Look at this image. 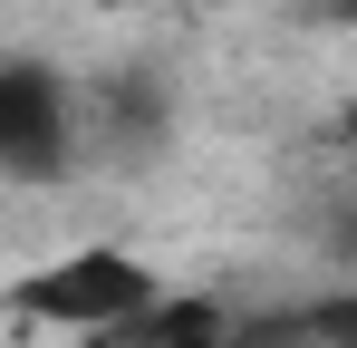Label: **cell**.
I'll list each match as a JSON object with an SVG mask.
<instances>
[{
	"mask_svg": "<svg viewBox=\"0 0 357 348\" xmlns=\"http://www.w3.org/2000/svg\"><path fill=\"white\" fill-rule=\"evenodd\" d=\"M87 145V107L49 58H0V174L10 184H59Z\"/></svg>",
	"mask_w": 357,
	"mask_h": 348,
	"instance_id": "obj_2",
	"label": "cell"
},
{
	"mask_svg": "<svg viewBox=\"0 0 357 348\" xmlns=\"http://www.w3.org/2000/svg\"><path fill=\"white\" fill-rule=\"evenodd\" d=\"M0 300H10L20 319H39V329H68V339H126V329L165 300V281H155V261L126 252V242H68L39 271H20Z\"/></svg>",
	"mask_w": 357,
	"mask_h": 348,
	"instance_id": "obj_1",
	"label": "cell"
},
{
	"mask_svg": "<svg viewBox=\"0 0 357 348\" xmlns=\"http://www.w3.org/2000/svg\"><path fill=\"white\" fill-rule=\"evenodd\" d=\"M338 136H348V145H357V107H348V116H338Z\"/></svg>",
	"mask_w": 357,
	"mask_h": 348,
	"instance_id": "obj_3",
	"label": "cell"
}]
</instances>
